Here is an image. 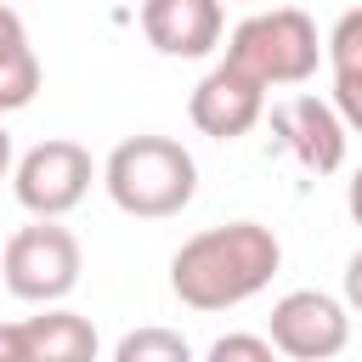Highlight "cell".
<instances>
[{
  "mask_svg": "<svg viewBox=\"0 0 362 362\" xmlns=\"http://www.w3.org/2000/svg\"><path fill=\"white\" fill-rule=\"evenodd\" d=\"M317 57H322L317 23L294 6H272V11L243 17L232 28V45H226V62L255 74L266 90L272 85H305L317 74Z\"/></svg>",
  "mask_w": 362,
  "mask_h": 362,
  "instance_id": "obj_3",
  "label": "cell"
},
{
  "mask_svg": "<svg viewBox=\"0 0 362 362\" xmlns=\"http://www.w3.org/2000/svg\"><path fill=\"white\" fill-rule=\"evenodd\" d=\"M113 356H119V362H187L192 345H187L181 334H170V328H136V334L119 339Z\"/></svg>",
  "mask_w": 362,
  "mask_h": 362,
  "instance_id": "obj_13",
  "label": "cell"
},
{
  "mask_svg": "<svg viewBox=\"0 0 362 362\" xmlns=\"http://www.w3.org/2000/svg\"><path fill=\"white\" fill-rule=\"evenodd\" d=\"M345 305H351V311H362V249L345 260Z\"/></svg>",
  "mask_w": 362,
  "mask_h": 362,
  "instance_id": "obj_15",
  "label": "cell"
},
{
  "mask_svg": "<svg viewBox=\"0 0 362 362\" xmlns=\"http://www.w3.org/2000/svg\"><path fill=\"white\" fill-rule=\"evenodd\" d=\"M102 181H107V198L136 215V221H164V215H181L198 192V164L181 141L170 136H130L107 153L102 164Z\"/></svg>",
  "mask_w": 362,
  "mask_h": 362,
  "instance_id": "obj_2",
  "label": "cell"
},
{
  "mask_svg": "<svg viewBox=\"0 0 362 362\" xmlns=\"http://www.w3.org/2000/svg\"><path fill=\"white\" fill-rule=\"evenodd\" d=\"M221 23V0H141V34L164 57H209Z\"/></svg>",
  "mask_w": 362,
  "mask_h": 362,
  "instance_id": "obj_9",
  "label": "cell"
},
{
  "mask_svg": "<svg viewBox=\"0 0 362 362\" xmlns=\"http://www.w3.org/2000/svg\"><path fill=\"white\" fill-rule=\"evenodd\" d=\"M187 113H192V124H198L204 136L238 141V136H249V130L260 124V113H266V85H260L255 74H243L238 62H215V68L198 79Z\"/></svg>",
  "mask_w": 362,
  "mask_h": 362,
  "instance_id": "obj_7",
  "label": "cell"
},
{
  "mask_svg": "<svg viewBox=\"0 0 362 362\" xmlns=\"http://www.w3.org/2000/svg\"><path fill=\"white\" fill-rule=\"evenodd\" d=\"M17 345H23V362H90L96 328H90V317L51 305V311L17 322Z\"/></svg>",
  "mask_w": 362,
  "mask_h": 362,
  "instance_id": "obj_10",
  "label": "cell"
},
{
  "mask_svg": "<svg viewBox=\"0 0 362 362\" xmlns=\"http://www.w3.org/2000/svg\"><path fill=\"white\" fill-rule=\"evenodd\" d=\"M6 170H11V136H6V124H0V181H6Z\"/></svg>",
  "mask_w": 362,
  "mask_h": 362,
  "instance_id": "obj_17",
  "label": "cell"
},
{
  "mask_svg": "<svg viewBox=\"0 0 362 362\" xmlns=\"http://www.w3.org/2000/svg\"><path fill=\"white\" fill-rule=\"evenodd\" d=\"M215 362H272V339H255V334H226L209 345Z\"/></svg>",
  "mask_w": 362,
  "mask_h": 362,
  "instance_id": "obj_14",
  "label": "cell"
},
{
  "mask_svg": "<svg viewBox=\"0 0 362 362\" xmlns=\"http://www.w3.org/2000/svg\"><path fill=\"white\" fill-rule=\"evenodd\" d=\"M266 339H272V351H283L294 362H328L351 339L345 300H334L322 288H294L272 305V334Z\"/></svg>",
  "mask_w": 362,
  "mask_h": 362,
  "instance_id": "obj_6",
  "label": "cell"
},
{
  "mask_svg": "<svg viewBox=\"0 0 362 362\" xmlns=\"http://www.w3.org/2000/svg\"><path fill=\"white\" fill-rule=\"evenodd\" d=\"M40 90V57L28 45V28L11 6H0V113L28 107Z\"/></svg>",
  "mask_w": 362,
  "mask_h": 362,
  "instance_id": "obj_12",
  "label": "cell"
},
{
  "mask_svg": "<svg viewBox=\"0 0 362 362\" xmlns=\"http://www.w3.org/2000/svg\"><path fill=\"white\" fill-rule=\"evenodd\" d=\"M345 209H351V221L362 226V170L351 175V187H345Z\"/></svg>",
  "mask_w": 362,
  "mask_h": 362,
  "instance_id": "obj_16",
  "label": "cell"
},
{
  "mask_svg": "<svg viewBox=\"0 0 362 362\" xmlns=\"http://www.w3.org/2000/svg\"><path fill=\"white\" fill-rule=\"evenodd\" d=\"M90 153L79 147V141H68V136H51V141H40V147H28L23 158H17V175H11V187H17V204L28 209V215H68L85 192H90Z\"/></svg>",
  "mask_w": 362,
  "mask_h": 362,
  "instance_id": "obj_5",
  "label": "cell"
},
{
  "mask_svg": "<svg viewBox=\"0 0 362 362\" xmlns=\"http://www.w3.org/2000/svg\"><path fill=\"white\" fill-rule=\"evenodd\" d=\"M328 62H334V113L362 130V6H351L328 28Z\"/></svg>",
  "mask_w": 362,
  "mask_h": 362,
  "instance_id": "obj_11",
  "label": "cell"
},
{
  "mask_svg": "<svg viewBox=\"0 0 362 362\" xmlns=\"http://www.w3.org/2000/svg\"><path fill=\"white\" fill-rule=\"evenodd\" d=\"M283 266V243L260 221H226L187 238L170 260V288L192 311H226L255 300Z\"/></svg>",
  "mask_w": 362,
  "mask_h": 362,
  "instance_id": "obj_1",
  "label": "cell"
},
{
  "mask_svg": "<svg viewBox=\"0 0 362 362\" xmlns=\"http://www.w3.org/2000/svg\"><path fill=\"white\" fill-rule=\"evenodd\" d=\"M0 283L28 305H57L79 283V238L68 226H57V215H40L34 226L6 238Z\"/></svg>",
  "mask_w": 362,
  "mask_h": 362,
  "instance_id": "obj_4",
  "label": "cell"
},
{
  "mask_svg": "<svg viewBox=\"0 0 362 362\" xmlns=\"http://www.w3.org/2000/svg\"><path fill=\"white\" fill-rule=\"evenodd\" d=\"M272 130L283 136V147L311 175H334L345 164V119L317 96H294V102L272 107Z\"/></svg>",
  "mask_w": 362,
  "mask_h": 362,
  "instance_id": "obj_8",
  "label": "cell"
}]
</instances>
